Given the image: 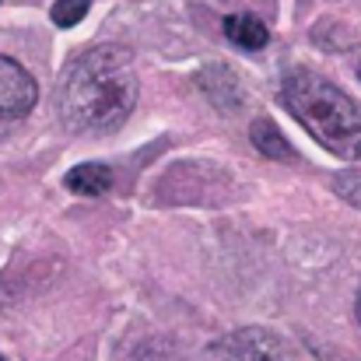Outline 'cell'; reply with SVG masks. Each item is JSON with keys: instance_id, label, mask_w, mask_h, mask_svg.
<instances>
[{"instance_id": "1", "label": "cell", "mask_w": 361, "mask_h": 361, "mask_svg": "<svg viewBox=\"0 0 361 361\" xmlns=\"http://www.w3.org/2000/svg\"><path fill=\"white\" fill-rule=\"evenodd\" d=\"M137 106V71L126 46H95L78 56L56 92V116L71 133H113Z\"/></svg>"}, {"instance_id": "2", "label": "cell", "mask_w": 361, "mask_h": 361, "mask_svg": "<svg viewBox=\"0 0 361 361\" xmlns=\"http://www.w3.org/2000/svg\"><path fill=\"white\" fill-rule=\"evenodd\" d=\"M284 106L326 151L361 161V109L334 81L316 71H291L284 78Z\"/></svg>"}, {"instance_id": "3", "label": "cell", "mask_w": 361, "mask_h": 361, "mask_svg": "<svg viewBox=\"0 0 361 361\" xmlns=\"http://www.w3.org/2000/svg\"><path fill=\"white\" fill-rule=\"evenodd\" d=\"M207 361H298L295 344L267 326H242L207 348Z\"/></svg>"}, {"instance_id": "4", "label": "cell", "mask_w": 361, "mask_h": 361, "mask_svg": "<svg viewBox=\"0 0 361 361\" xmlns=\"http://www.w3.org/2000/svg\"><path fill=\"white\" fill-rule=\"evenodd\" d=\"M39 85L35 78L11 56H0V123L21 120L35 109Z\"/></svg>"}, {"instance_id": "5", "label": "cell", "mask_w": 361, "mask_h": 361, "mask_svg": "<svg viewBox=\"0 0 361 361\" xmlns=\"http://www.w3.org/2000/svg\"><path fill=\"white\" fill-rule=\"evenodd\" d=\"M67 190L71 193H81V197H106L113 190V169L102 165V161H85V165H74L67 172Z\"/></svg>"}, {"instance_id": "6", "label": "cell", "mask_w": 361, "mask_h": 361, "mask_svg": "<svg viewBox=\"0 0 361 361\" xmlns=\"http://www.w3.org/2000/svg\"><path fill=\"white\" fill-rule=\"evenodd\" d=\"M249 137H252V144H256V151H259L263 158H274V161H295V158H298L295 147L288 144V137L274 126V120H267V116L252 120Z\"/></svg>"}, {"instance_id": "7", "label": "cell", "mask_w": 361, "mask_h": 361, "mask_svg": "<svg viewBox=\"0 0 361 361\" xmlns=\"http://www.w3.org/2000/svg\"><path fill=\"white\" fill-rule=\"evenodd\" d=\"M225 35L239 49H263L270 42V28L256 14H228L225 18Z\"/></svg>"}, {"instance_id": "8", "label": "cell", "mask_w": 361, "mask_h": 361, "mask_svg": "<svg viewBox=\"0 0 361 361\" xmlns=\"http://www.w3.org/2000/svg\"><path fill=\"white\" fill-rule=\"evenodd\" d=\"M130 361H183V351L172 337H151L137 348V355Z\"/></svg>"}, {"instance_id": "9", "label": "cell", "mask_w": 361, "mask_h": 361, "mask_svg": "<svg viewBox=\"0 0 361 361\" xmlns=\"http://www.w3.org/2000/svg\"><path fill=\"white\" fill-rule=\"evenodd\" d=\"M85 14H88V0H56L49 11L53 25H60V28H74Z\"/></svg>"}, {"instance_id": "10", "label": "cell", "mask_w": 361, "mask_h": 361, "mask_svg": "<svg viewBox=\"0 0 361 361\" xmlns=\"http://www.w3.org/2000/svg\"><path fill=\"white\" fill-rule=\"evenodd\" d=\"M330 186H334V193L341 197V200H348L351 207H361V172H337L334 179H330Z\"/></svg>"}, {"instance_id": "11", "label": "cell", "mask_w": 361, "mask_h": 361, "mask_svg": "<svg viewBox=\"0 0 361 361\" xmlns=\"http://www.w3.org/2000/svg\"><path fill=\"white\" fill-rule=\"evenodd\" d=\"M312 351H316V358L319 361H355V358H348L344 351H326V348H319V344H312Z\"/></svg>"}, {"instance_id": "12", "label": "cell", "mask_w": 361, "mask_h": 361, "mask_svg": "<svg viewBox=\"0 0 361 361\" xmlns=\"http://www.w3.org/2000/svg\"><path fill=\"white\" fill-rule=\"evenodd\" d=\"M355 309H358V323H361V291H358V305Z\"/></svg>"}, {"instance_id": "13", "label": "cell", "mask_w": 361, "mask_h": 361, "mask_svg": "<svg viewBox=\"0 0 361 361\" xmlns=\"http://www.w3.org/2000/svg\"><path fill=\"white\" fill-rule=\"evenodd\" d=\"M358 81H361V63H358Z\"/></svg>"}, {"instance_id": "14", "label": "cell", "mask_w": 361, "mask_h": 361, "mask_svg": "<svg viewBox=\"0 0 361 361\" xmlns=\"http://www.w3.org/2000/svg\"><path fill=\"white\" fill-rule=\"evenodd\" d=\"M0 361H4V355H0Z\"/></svg>"}]
</instances>
